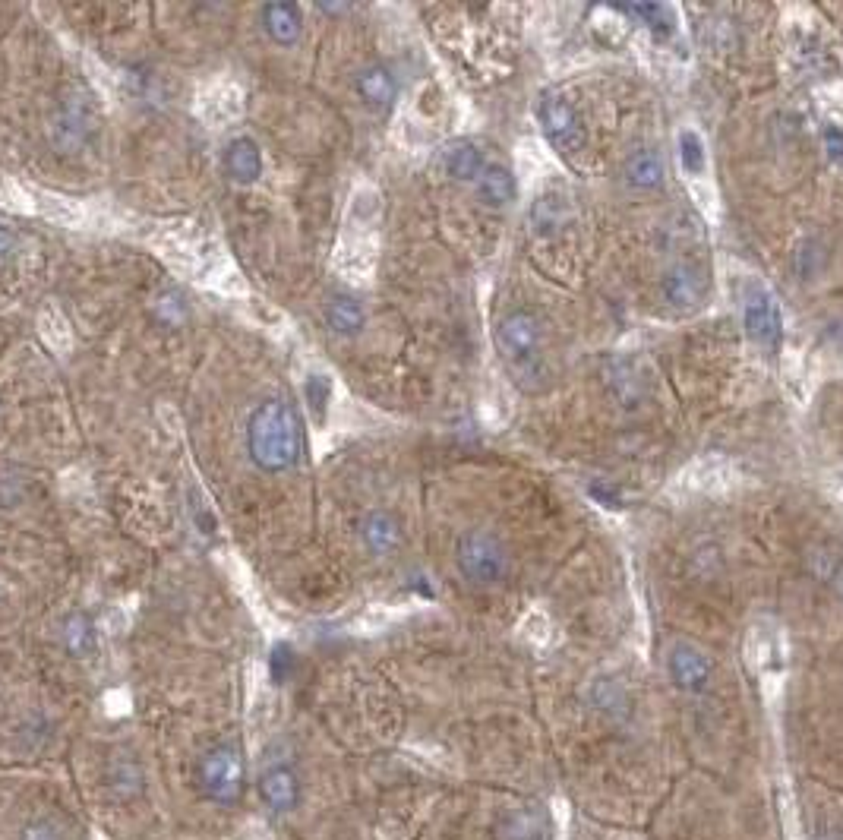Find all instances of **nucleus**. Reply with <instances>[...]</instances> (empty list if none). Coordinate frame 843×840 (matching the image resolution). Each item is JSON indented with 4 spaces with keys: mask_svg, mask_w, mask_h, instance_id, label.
Instances as JSON below:
<instances>
[{
    "mask_svg": "<svg viewBox=\"0 0 843 840\" xmlns=\"http://www.w3.org/2000/svg\"><path fill=\"white\" fill-rule=\"evenodd\" d=\"M247 452L253 465L266 474L291 471L304 455V427L288 398H263L247 420Z\"/></svg>",
    "mask_w": 843,
    "mask_h": 840,
    "instance_id": "f257e3e1",
    "label": "nucleus"
},
{
    "mask_svg": "<svg viewBox=\"0 0 843 840\" xmlns=\"http://www.w3.org/2000/svg\"><path fill=\"white\" fill-rule=\"evenodd\" d=\"M496 351L512 383L525 392H537L547 383L544 326L528 310H512L496 323Z\"/></svg>",
    "mask_w": 843,
    "mask_h": 840,
    "instance_id": "f03ea898",
    "label": "nucleus"
},
{
    "mask_svg": "<svg viewBox=\"0 0 843 840\" xmlns=\"http://www.w3.org/2000/svg\"><path fill=\"white\" fill-rule=\"evenodd\" d=\"M455 559H458V572L465 575L474 588H490L496 582H503L509 572L506 544L493 531H484V528L461 534Z\"/></svg>",
    "mask_w": 843,
    "mask_h": 840,
    "instance_id": "7ed1b4c3",
    "label": "nucleus"
},
{
    "mask_svg": "<svg viewBox=\"0 0 843 840\" xmlns=\"http://www.w3.org/2000/svg\"><path fill=\"white\" fill-rule=\"evenodd\" d=\"M98 133V108L95 98L86 89H67L60 95L57 111L51 117V139L60 152H79L86 149Z\"/></svg>",
    "mask_w": 843,
    "mask_h": 840,
    "instance_id": "20e7f679",
    "label": "nucleus"
},
{
    "mask_svg": "<svg viewBox=\"0 0 843 840\" xmlns=\"http://www.w3.org/2000/svg\"><path fill=\"white\" fill-rule=\"evenodd\" d=\"M244 755H240L237 746L222 743L203 755L199 762V784H203V793L218 806H234L240 796H244Z\"/></svg>",
    "mask_w": 843,
    "mask_h": 840,
    "instance_id": "39448f33",
    "label": "nucleus"
},
{
    "mask_svg": "<svg viewBox=\"0 0 843 840\" xmlns=\"http://www.w3.org/2000/svg\"><path fill=\"white\" fill-rule=\"evenodd\" d=\"M537 120L547 139L562 155H578L585 149V127L575 105L562 92H544L537 98Z\"/></svg>",
    "mask_w": 843,
    "mask_h": 840,
    "instance_id": "423d86ee",
    "label": "nucleus"
},
{
    "mask_svg": "<svg viewBox=\"0 0 843 840\" xmlns=\"http://www.w3.org/2000/svg\"><path fill=\"white\" fill-rule=\"evenodd\" d=\"M742 323H746L752 342L765 348H777L780 335H784V316H780L777 297L758 278H749L742 285Z\"/></svg>",
    "mask_w": 843,
    "mask_h": 840,
    "instance_id": "0eeeda50",
    "label": "nucleus"
},
{
    "mask_svg": "<svg viewBox=\"0 0 843 840\" xmlns=\"http://www.w3.org/2000/svg\"><path fill=\"white\" fill-rule=\"evenodd\" d=\"M784 638L771 623H758L749 635V664L752 670L765 679V686H780V676H784Z\"/></svg>",
    "mask_w": 843,
    "mask_h": 840,
    "instance_id": "6e6552de",
    "label": "nucleus"
},
{
    "mask_svg": "<svg viewBox=\"0 0 843 840\" xmlns=\"http://www.w3.org/2000/svg\"><path fill=\"white\" fill-rule=\"evenodd\" d=\"M664 300L670 307L676 310H692L698 307L701 300H705V291H708V278L705 272H701L698 266H689V263H676L664 272Z\"/></svg>",
    "mask_w": 843,
    "mask_h": 840,
    "instance_id": "1a4fd4ad",
    "label": "nucleus"
},
{
    "mask_svg": "<svg viewBox=\"0 0 843 840\" xmlns=\"http://www.w3.org/2000/svg\"><path fill=\"white\" fill-rule=\"evenodd\" d=\"M360 540L373 556H392L405 544V528H401L398 515L386 509H373L360 522Z\"/></svg>",
    "mask_w": 843,
    "mask_h": 840,
    "instance_id": "9d476101",
    "label": "nucleus"
},
{
    "mask_svg": "<svg viewBox=\"0 0 843 840\" xmlns=\"http://www.w3.org/2000/svg\"><path fill=\"white\" fill-rule=\"evenodd\" d=\"M259 796H263V803L275 812V815H288L297 809L300 803V780L291 768L285 765H275L266 768L259 774Z\"/></svg>",
    "mask_w": 843,
    "mask_h": 840,
    "instance_id": "9b49d317",
    "label": "nucleus"
},
{
    "mask_svg": "<svg viewBox=\"0 0 843 840\" xmlns=\"http://www.w3.org/2000/svg\"><path fill=\"white\" fill-rule=\"evenodd\" d=\"M670 673H673V679L682 689L698 692V689H705L708 679H711V660L701 654L695 645L679 642L670 651Z\"/></svg>",
    "mask_w": 843,
    "mask_h": 840,
    "instance_id": "f8f14e48",
    "label": "nucleus"
},
{
    "mask_svg": "<svg viewBox=\"0 0 843 840\" xmlns=\"http://www.w3.org/2000/svg\"><path fill=\"white\" fill-rule=\"evenodd\" d=\"M354 89L360 95V102H364L367 108H389L395 102V76L386 64H367L364 70H360L354 76Z\"/></svg>",
    "mask_w": 843,
    "mask_h": 840,
    "instance_id": "ddd939ff",
    "label": "nucleus"
},
{
    "mask_svg": "<svg viewBox=\"0 0 843 840\" xmlns=\"http://www.w3.org/2000/svg\"><path fill=\"white\" fill-rule=\"evenodd\" d=\"M225 171L234 184H256L259 174H263V155H259V146L250 136H234L228 149H225Z\"/></svg>",
    "mask_w": 843,
    "mask_h": 840,
    "instance_id": "4468645a",
    "label": "nucleus"
},
{
    "mask_svg": "<svg viewBox=\"0 0 843 840\" xmlns=\"http://www.w3.org/2000/svg\"><path fill=\"white\" fill-rule=\"evenodd\" d=\"M474 187H477V196L484 199L487 206H493V209L509 206L512 199H515V193H518L515 174L506 165H499V162H490L484 171H480V177L474 180Z\"/></svg>",
    "mask_w": 843,
    "mask_h": 840,
    "instance_id": "2eb2a0df",
    "label": "nucleus"
},
{
    "mask_svg": "<svg viewBox=\"0 0 843 840\" xmlns=\"http://www.w3.org/2000/svg\"><path fill=\"white\" fill-rule=\"evenodd\" d=\"M326 323L335 335L354 338L367 326V310L360 307V300H354L351 294H332L326 304Z\"/></svg>",
    "mask_w": 843,
    "mask_h": 840,
    "instance_id": "dca6fc26",
    "label": "nucleus"
},
{
    "mask_svg": "<svg viewBox=\"0 0 843 840\" xmlns=\"http://www.w3.org/2000/svg\"><path fill=\"white\" fill-rule=\"evenodd\" d=\"M263 29L275 45H297L304 32V16L294 4H269L263 7Z\"/></svg>",
    "mask_w": 843,
    "mask_h": 840,
    "instance_id": "f3484780",
    "label": "nucleus"
},
{
    "mask_svg": "<svg viewBox=\"0 0 843 840\" xmlns=\"http://www.w3.org/2000/svg\"><path fill=\"white\" fill-rule=\"evenodd\" d=\"M443 168H446V174L452 180H461V184H474V180L480 177V171L487 168V162H484V155H480V149L474 143H468V139H458V143L446 146Z\"/></svg>",
    "mask_w": 843,
    "mask_h": 840,
    "instance_id": "a211bd4d",
    "label": "nucleus"
},
{
    "mask_svg": "<svg viewBox=\"0 0 843 840\" xmlns=\"http://www.w3.org/2000/svg\"><path fill=\"white\" fill-rule=\"evenodd\" d=\"M626 177H629V184L638 187V190H657L660 184H664V162H660L654 152L641 149L626 162Z\"/></svg>",
    "mask_w": 843,
    "mask_h": 840,
    "instance_id": "6ab92c4d",
    "label": "nucleus"
},
{
    "mask_svg": "<svg viewBox=\"0 0 843 840\" xmlns=\"http://www.w3.org/2000/svg\"><path fill=\"white\" fill-rule=\"evenodd\" d=\"M679 162L682 171L689 174V180H698L708 171V152H705V139H701L698 130L686 127L679 133Z\"/></svg>",
    "mask_w": 843,
    "mask_h": 840,
    "instance_id": "aec40b11",
    "label": "nucleus"
},
{
    "mask_svg": "<svg viewBox=\"0 0 843 840\" xmlns=\"http://www.w3.org/2000/svg\"><path fill=\"white\" fill-rule=\"evenodd\" d=\"M607 379H610V386L616 392V398L622 405H638V398H641V379H638V370L632 360H613L610 370H607Z\"/></svg>",
    "mask_w": 843,
    "mask_h": 840,
    "instance_id": "412c9836",
    "label": "nucleus"
},
{
    "mask_svg": "<svg viewBox=\"0 0 843 840\" xmlns=\"http://www.w3.org/2000/svg\"><path fill=\"white\" fill-rule=\"evenodd\" d=\"M108 784L117 796H136L139 790H143V771H139V765L133 762V758L120 755L117 762H111Z\"/></svg>",
    "mask_w": 843,
    "mask_h": 840,
    "instance_id": "4be33fe9",
    "label": "nucleus"
},
{
    "mask_svg": "<svg viewBox=\"0 0 843 840\" xmlns=\"http://www.w3.org/2000/svg\"><path fill=\"white\" fill-rule=\"evenodd\" d=\"M64 642L73 657H83L95 648V626L86 613H73L64 626Z\"/></svg>",
    "mask_w": 843,
    "mask_h": 840,
    "instance_id": "5701e85b",
    "label": "nucleus"
},
{
    "mask_svg": "<svg viewBox=\"0 0 843 840\" xmlns=\"http://www.w3.org/2000/svg\"><path fill=\"white\" fill-rule=\"evenodd\" d=\"M531 222L537 231H556L566 225V206H562V199L556 193L540 196L534 209H531Z\"/></svg>",
    "mask_w": 843,
    "mask_h": 840,
    "instance_id": "b1692460",
    "label": "nucleus"
},
{
    "mask_svg": "<svg viewBox=\"0 0 843 840\" xmlns=\"http://www.w3.org/2000/svg\"><path fill=\"white\" fill-rule=\"evenodd\" d=\"M815 572L825 578L828 585H834L843 594V556L834 550H818L815 553Z\"/></svg>",
    "mask_w": 843,
    "mask_h": 840,
    "instance_id": "393cba45",
    "label": "nucleus"
},
{
    "mask_svg": "<svg viewBox=\"0 0 843 840\" xmlns=\"http://www.w3.org/2000/svg\"><path fill=\"white\" fill-rule=\"evenodd\" d=\"M329 395H332V389H329L326 376H310L307 379V405L316 417H323V411L329 405Z\"/></svg>",
    "mask_w": 843,
    "mask_h": 840,
    "instance_id": "a878e982",
    "label": "nucleus"
},
{
    "mask_svg": "<svg viewBox=\"0 0 843 840\" xmlns=\"http://www.w3.org/2000/svg\"><path fill=\"white\" fill-rule=\"evenodd\" d=\"M19 840H64V831H60L51 818H32V822H26L23 831H19Z\"/></svg>",
    "mask_w": 843,
    "mask_h": 840,
    "instance_id": "bb28decb",
    "label": "nucleus"
},
{
    "mask_svg": "<svg viewBox=\"0 0 843 840\" xmlns=\"http://www.w3.org/2000/svg\"><path fill=\"white\" fill-rule=\"evenodd\" d=\"M521 632L531 638V645H547L550 642V619L540 610H531L528 623H525V629H521Z\"/></svg>",
    "mask_w": 843,
    "mask_h": 840,
    "instance_id": "cd10ccee",
    "label": "nucleus"
},
{
    "mask_svg": "<svg viewBox=\"0 0 843 840\" xmlns=\"http://www.w3.org/2000/svg\"><path fill=\"white\" fill-rule=\"evenodd\" d=\"M291 667H294L291 648H288V645H278V648L272 651V679H275V683H285L288 673H291Z\"/></svg>",
    "mask_w": 843,
    "mask_h": 840,
    "instance_id": "c85d7f7f",
    "label": "nucleus"
},
{
    "mask_svg": "<svg viewBox=\"0 0 843 840\" xmlns=\"http://www.w3.org/2000/svg\"><path fill=\"white\" fill-rule=\"evenodd\" d=\"M13 250H16V237L7 228H0V256H10Z\"/></svg>",
    "mask_w": 843,
    "mask_h": 840,
    "instance_id": "c756f323",
    "label": "nucleus"
},
{
    "mask_svg": "<svg viewBox=\"0 0 843 840\" xmlns=\"http://www.w3.org/2000/svg\"><path fill=\"white\" fill-rule=\"evenodd\" d=\"M828 152L831 155H843V133L840 130H828Z\"/></svg>",
    "mask_w": 843,
    "mask_h": 840,
    "instance_id": "7c9ffc66",
    "label": "nucleus"
}]
</instances>
